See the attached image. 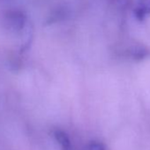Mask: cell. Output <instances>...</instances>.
Segmentation results:
<instances>
[{
  "instance_id": "1",
  "label": "cell",
  "mask_w": 150,
  "mask_h": 150,
  "mask_svg": "<svg viewBox=\"0 0 150 150\" xmlns=\"http://www.w3.org/2000/svg\"><path fill=\"white\" fill-rule=\"evenodd\" d=\"M3 21L6 29L13 33H20L27 25V15L21 10L11 9L4 13Z\"/></svg>"
},
{
  "instance_id": "2",
  "label": "cell",
  "mask_w": 150,
  "mask_h": 150,
  "mask_svg": "<svg viewBox=\"0 0 150 150\" xmlns=\"http://www.w3.org/2000/svg\"><path fill=\"white\" fill-rule=\"evenodd\" d=\"M133 14L137 21H145L150 15V0H138L133 9Z\"/></svg>"
},
{
  "instance_id": "3",
  "label": "cell",
  "mask_w": 150,
  "mask_h": 150,
  "mask_svg": "<svg viewBox=\"0 0 150 150\" xmlns=\"http://www.w3.org/2000/svg\"><path fill=\"white\" fill-rule=\"evenodd\" d=\"M52 133L56 141L59 145L61 150H72L71 142L65 132L60 129H55L53 130Z\"/></svg>"
},
{
  "instance_id": "4",
  "label": "cell",
  "mask_w": 150,
  "mask_h": 150,
  "mask_svg": "<svg viewBox=\"0 0 150 150\" xmlns=\"http://www.w3.org/2000/svg\"><path fill=\"white\" fill-rule=\"evenodd\" d=\"M130 54L134 59H142L149 55V50L144 46H134L131 49Z\"/></svg>"
},
{
  "instance_id": "5",
  "label": "cell",
  "mask_w": 150,
  "mask_h": 150,
  "mask_svg": "<svg viewBox=\"0 0 150 150\" xmlns=\"http://www.w3.org/2000/svg\"><path fill=\"white\" fill-rule=\"evenodd\" d=\"M68 12L66 11L65 8H59L57 9L56 12H54L50 17L48 19V24H50V23H53V22H56V21H58L60 20H63L64 17H66Z\"/></svg>"
},
{
  "instance_id": "6",
  "label": "cell",
  "mask_w": 150,
  "mask_h": 150,
  "mask_svg": "<svg viewBox=\"0 0 150 150\" xmlns=\"http://www.w3.org/2000/svg\"><path fill=\"white\" fill-rule=\"evenodd\" d=\"M85 150H106L105 146L99 141H92L87 145Z\"/></svg>"
}]
</instances>
